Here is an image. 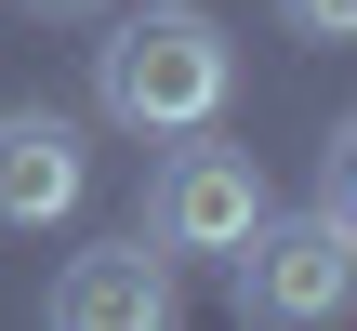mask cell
<instances>
[{
  "instance_id": "cell-1",
  "label": "cell",
  "mask_w": 357,
  "mask_h": 331,
  "mask_svg": "<svg viewBox=\"0 0 357 331\" xmlns=\"http://www.w3.org/2000/svg\"><path fill=\"white\" fill-rule=\"evenodd\" d=\"M225 93H238V40L199 0H146L93 40V106L119 133H199V119H225Z\"/></svg>"
},
{
  "instance_id": "cell-2",
  "label": "cell",
  "mask_w": 357,
  "mask_h": 331,
  "mask_svg": "<svg viewBox=\"0 0 357 331\" xmlns=\"http://www.w3.org/2000/svg\"><path fill=\"white\" fill-rule=\"evenodd\" d=\"M225 265H238V318L305 331V318H331L357 292V212H331V199H318V212H278V199H265V226H252Z\"/></svg>"
},
{
  "instance_id": "cell-3",
  "label": "cell",
  "mask_w": 357,
  "mask_h": 331,
  "mask_svg": "<svg viewBox=\"0 0 357 331\" xmlns=\"http://www.w3.org/2000/svg\"><path fill=\"white\" fill-rule=\"evenodd\" d=\"M252 226H265V159H252V146H225L212 119H199V133H172L159 186H146V239H159V252H238Z\"/></svg>"
},
{
  "instance_id": "cell-4",
  "label": "cell",
  "mask_w": 357,
  "mask_h": 331,
  "mask_svg": "<svg viewBox=\"0 0 357 331\" xmlns=\"http://www.w3.org/2000/svg\"><path fill=\"white\" fill-rule=\"evenodd\" d=\"M79 199H93V146H79V119H53V106H0V226L40 239V226H66Z\"/></svg>"
},
{
  "instance_id": "cell-5",
  "label": "cell",
  "mask_w": 357,
  "mask_h": 331,
  "mask_svg": "<svg viewBox=\"0 0 357 331\" xmlns=\"http://www.w3.org/2000/svg\"><path fill=\"white\" fill-rule=\"evenodd\" d=\"M172 252L159 239H106V252H66L53 279V331H172Z\"/></svg>"
},
{
  "instance_id": "cell-6",
  "label": "cell",
  "mask_w": 357,
  "mask_h": 331,
  "mask_svg": "<svg viewBox=\"0 0 357 331\" xmlns=\"http://www.w3.org/2000/svg\"><path fill=\"white\" fill-rule=\"evenodd\" d=\"M291 13V40H357V0H278Z\"/></svg>"
},
{
  "instance_id": "cell-7",
  "label": "cell",
  "mask_w": 357,
  "mask_h": 331,
  "mask_svg": "<svg viewBox=\"0 0 357 331\" xmlns=\"http://www.w3.org/2000/svg\"><path fill=\"white\" fill-rule=\"evenodd\" d=\"M26 13H53V27H79V13H119V0H26Z\"/></svg>"
}]
</instances>
